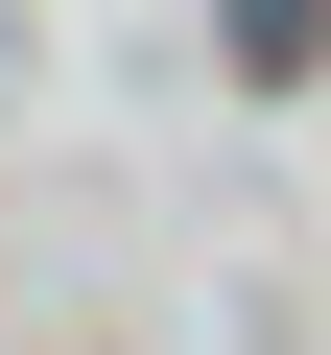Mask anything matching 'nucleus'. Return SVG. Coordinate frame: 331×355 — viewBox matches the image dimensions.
<instances>
[{"label":"nucleus","mask_w":331,"mask_h":355,"mask_svg":"<svg viewBox=\"0 0 331 355\" xmlns=\"http://www.w3.org/2000/svg\"><path fill=\"white\" fill-rule=\"evenodd\" d=\"M237 71H307V0H237Z\"/></svg>","instance_id":"obj_1"}]
</instances>
